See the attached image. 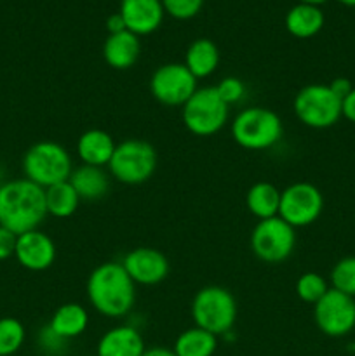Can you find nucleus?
I'll return each instance as SVG.
<instances>
[{
  "instance_id": "35",
  "label": "nucleus",
  "mask_w": 355,
  "mask_h": 356,
  "mask_svg": "<svg viewBox=\"0 0 355 356\" xmlns=\"http://www.w3.org/2000/svg\"><path fill=\"white\" fill-rule=\"evenodd\" d=\"M106 30H108V33H110V35L120 33V31L127 30V28H125L124 19H122L120 13H115V14H111L110 17H108V19H106Z\"/></svg>"
},
{
  "instance_id": "24",
  "label": "nucleus",
  "mask_w": 355,
  "mask_h": 356,
  "mask_svg": "<svg viewBox=\"0 0 355 356\" xmlns=\"http://www.w3.org/2000/svg\"><path fill=\"white\" fill-rule=\"evenodd\" d=\"M216 350H218V336L200 327L183 330L176 337L173 346L176 356H212Z\"/></svg>"
},
{
  "instance_id": "15",
  "label": "nucleus",
  "mask_w": 355,
  "mask_h": 356,
  "mask_svg": "<svg viewBox=\"0 0 355 356\" xmlns=\"http://www.w3.org/2000/svg\"><path fill=\"white\" fill-rule=\"evenodd\" d=\"M118 13L124 19L125 28L141 37L159 30L166 10L160 0H120Z\"/></svg>"
},
{
  "instance_id": "7",
  "label": "nucleus",
  "mask_w": 355,
  "mask_h": 356,
  "mask_svg": "<svg viewBox=\"0 0 355 356\" xmlns=\"http://www.w3.org/2000/svg\"><path fill=\"white\" fill-rule=\"evenodd\" d=\"M110 176L124 184H143L157 169V152L148 141L125 139L115 146L110 163Z\"/></svg>"
},
{
  "instance_id": "13",
  "label": "nucleus",
  "mask_w": 355,
  "mask_h": 356,
  "mask_svg": "<svg viewBox=\"0 0 355 356\" xmlns=\"http://www.w3.org/2000/svg\"><path fill=\"white\" fill-rule=\"evenodd\" d=\"M122 266L134 284L157 285L169 275V261L160 250L152 247H138L125 254Z\"/></svg>"
},
{
  "instance_id": "37",
  "label": "nucleus",
  "mask_w": 355,
  "mask_h": 356,
  "mask_svg": "<svg viewBox=\"0 0 355 356\" xmlns=\"http://www.w3.org/2000/svg\"><path fill=\"white\" fill-rule=\"evenodd\" d=\"M299 3H306V6H315V7H319L320 3H324V2H327V0H298Z\"/></svg>"
},
{
  "instance_id": "28",
  "label": "nucleus",
  "mask_w": 355,
  "mask_h": 356,
  "mask_svg": "<svg viewBox=\"0 0 355 356\" xmlns=\"http://www.w3.org/2000/svg\"><path fill=\"white\" fill-rule=\"evenodd\" d=\"M331 285L336 291L355 298V257H343L331 270Z\"/></svg>"
},
{
  "instance_id": "22",
  "label": "nucleus",
  "mask_w": 355,
  "mask_h": 356,
  "mask_svg": "<svg viewBox=\"0 0 355 356\" xmlns=\"http://www.w3.org/2000/svg\"><path fill=\"white\" fill-rule=\"evenodd\" d=\"M324 13L320 7L298 3L285 14V28L296 38H312L322 30Z\"/></svg>"
},
{
  "instance_id": "5",
  "label": "nucleus",
  "mask_w": 355,
  "mask_h": 356,
  "mask_svg": "<svg viewBox=\"0 0 355 356\" xmlns=\"http://www.w3.org/2000/svg\"><path fill=\"white\" fill-rule=\"evenodd\" d=\"M72 170V156L58 143H35L23 156L24 177L44 190L52 184L68 181Z\"/></svg>"
},
{
  "instance_id": "39",
  "label": "nucleus",
  "mask_w": 355,
  "mask_h": 356,
  "mask_svg": "<svg viewBox=\"0 0 355 356\" xmlns=\"http://www.w3.org/2000/svg\"><path fill=\"white\" fill-rule=\"evenodd\" d=\"M86 356H97V355H86Z\"/></svg>"
},
{
  "instance_id": "38",
  "label": "nucleus",
  "mask_w": 355,
  "mask_h": 356,
  "mask_svg": "<svg viewBox=\"0 0 355 356\" xmlns=\"http://www.w3.org/2000/svg\"><path fill=\"white\" fill-rule=\"evenodd\" d=\"M338 2H341L343 6H348V7H355V0H338Z\"/></svg>"
},
{
  "instance_id": "14",
  "label": "nucleus",
  "mask_w": 355,
  "mask_h": 356,
  "mask_svg": "<svg viewBox=\"0 0 355 356\" xmlns=\"http://www.w3.org/2000/svg\"><path fill=\"white\" fill-rule=\"evenodd\" d=\"M14 257L23 268L30 271H44L56 261V243L40 229L17 235Z\"/></svg>"
},
{
  "instance_id": "20",
  "label": "nucleus",
  "mask_w": 355,
  "mask_h": 356,
  "mask_svg": "<svg viewBox=\"0 0 355 356\" xmlns=\"http://www.w3.org/2000/svg\"><path fill=\"white\" fill-rule=\"evenodd\" d=\"M89 325V313L79 302H66L61 305L49 322L52 332L58 334L59 337L66 341H72L75 337L82 336Z\"/></svg>"
},
{
  "instance_id": "33",
  "label": "nucleus",
  "mask_w": 355,
  "mask_h": 356,
  "mask_svg": "<svg viewBox=\"0 0 355 356\" xmlns=\"http://www.w3.org/2000/svg\"><path fill=\"white\" fill-rule=\"evenodd\" d=\"M329 87H331V90H333V92L336 94V96L340 97L341 101H343L345 97H347L348 94L352 92V89H354V87H352V83H350V80L343 79V76H340V79H334L333 82L329 83Z\"/></svg>"
},
{
  "instance_id": "16",
  "label": "nucleus",
  "mask_w": 355,
  "mask_h": 356,
  "mask_svg": "<svg viewBox=\"0 0 355 356\" xmlns=\"http://www.w3.org/2000/svg\"><path fill=\"white\" fill-rule=\"evenodd\" d=\"M146 351L141 332L132 325H117L106 330L97 343V356H143Z\"/></svg>"
},
{
  "instance_id": "19",
  "label": "nucleus",
  "mask_w": 355,
  "mask_h": 356,
  "mask_svg": "<svg viewBox=\"0 0 355 356\" xmlns=\"http://www.w3.org/2000/svg\"><path fill=\"white\" fill-rule=\"evenodd\" d=\"M68 181L80 200H100L110 190V177L103 167L80 165L72 170Z\"/></svg>"
},
{
  "instance_id": "31",
  "label": "nucleus",
  "mask_w": 355,
  "mask_h": 356,
  "mask_svg": "<svg viewBox=\"0 0 355 356\" xmlns=\"http://www.w3.org/2000/svg\"><path fill=\"white\" fill-rule=\"evenodd\" d=\"M38 343H40V348L44 351H47L49 355H59L65 351V344L68 343L66 339H63V337H59L58 334L52 332L51 327H45V329H42L40 332V337H38Z\"/></svg>"
},
{
  "instance_id": "21",
  "label": "nucleus",
  "mask_w": 355,
  "mask_h": 356,
  "mask_svg": "<svg viewBox=\"0 0 355 356\" xmlns=\"http://www.w3.org/2000/svg\"><path fill=\"white\" fill-rule=\"evenodd\" d=\"M184 66L195 79H207L219 65V49L209 38H197L191 42L184 54Z\"/></svg>"
},
{
  "instance_id": "1",
  "label": "nucleus",
  "mask_w": 355,
  "mask_h": 356,
  "mask_svg": "<svg viewBox=\"0 0 355 356\" xmlns=\"http://www.w3.org/2000/svg\"><path fill=\"white\" fill-rule=\"evenodd\" d=\"M87 299L97 313L108 318H120L136 302V284L122 263H103L87 278Z\"/></svg>"
},
{
  "instance_id": "32",
  "label": "nucleus",
  "mask_w": 355,
  "mask_h": 356,
  "mask_svg": "<svg viewBox=\"0 0 355 356\" xmlns=\"http://www.w3.org/2000/svg\"><path fill=\"white\" fill-rule=\"evenodd\" d=\"M16 240H17V235H14L10 229L0 226V261H6L14 256V250H16Z\"/></svg>"
},
{
  "instance_id": "34",
  "label": "nucleus",
  "mask_w": 355,
  "mask_h": 356,
  "mask_svg": "<svg viewBox=\"0 0 355 356\" xmlns=\"http://www.w3.org/2000/svg\"><path fill=\"white\" fill-rule=\"evenodd\" d=\"M341 117H345L347 120L355 124V87L352 89V92L341 101Z\"/></svg>"
},
{
  "instance_id": "11",
  "label": "nucleus",
  "mask_w": 355,
  "mask_h": 356,
  "mask_svg": "<svg viewBox=\"0 0 355 356\" xmlns=\"http://www.w3.org/2000/svg\"><path fill=\"white\" fill-rule=\"evenodd\" d=\"M197 89V79L183 63L159 66L150 79L152 96L166 106H183Z\"/></svg>"
},
{
  "instance_id": "25",
  "label": "nucleus",
  "mask_w": 355,
  "mask_h": 356,
  "mask_svg": "<svg viewBox=\"0 0 355 356\" xmlns=\"http://www.w3.org/2000/svg\"><path fill=\"white\" fill-rule=\"evenodd\" d=\"M79 204L80 197L73 190L70 181H63V183L45 188V207H47V214L52 218H70L77 212Z\"/></svg>"
},
{
  "instance_id": "8",
  "label": "nucleus",
  "mask_w": 355,
  "mask_h": 356,
  "mask_svg": "<svg viewBox=\"0 0 355 356\" xmlns=\"http://www.w3.org/2000/svg\"><path fill=\"white\" fill-rule=\"evenodd\" d=\"M292 106L298 120L312 129L333 127L341 118V99L324 83L303 87L296 94Z\"/></svg>"
},
{
  "instance_id": "29",
  "label": "nucleus",
  "mask_w": 355,
  "mask_h": 356,
  "mask_svg": "<svg viewBox=\"0 0 355 356\" xmlns=\"http://www.w3.org/2000/svg\"><path fill=\"white\" fill-rule=\"evenodd\" d=\"M164 10L174 19H191L200 13L204 0H160Z\"/></svg>"
},
{
  "instance_id": "6",
  "label": "nucleus",
  "mask_w": 355,
  "mask_h": 356,
  "mask_svg": "<svg viewBox=\"0 0 355 356\" xmlns=\"http://www.w3.org/2000/svg\"><path fill=\"white\" fill-rule=\"evenodd\" d=\"M183 124L191 134L207 138L226 125L230 106L221 99L216 87H202L183 104Z\"/></svg>"
},
{
  "instance_id": "4",
  "label": "nucleus",
  "mask_w": 355,
  "mask_h": 356,
  "mask_svg": "<svg viewBox=\"0 0 355 356\" xmlns=\"http://www.w3.org/2000/svg\"><path fill=\"white\" fill-rule=\"evenodd\" d=\"M282 120L275 111L261 106H249L233 118L232 136L239 146L251 152H261L277 145L282 138Z\"/></svg>"
},
{
  "instance_id": "36",
  "label": "nucleus",
  "mask_w": 355,
  "mask_h": 356,
  "mask_svg": "<svg viewBox=\"0 0 355 356\" xmlns=\"http://www.w3.org/2000/svg\"><path fill=\"white\" fill-rule=\"evenodd\" d=\"M143 356H176L174 355L173 350H167V348H162V346H155V348H150V350H146Z\"/></svg>"
},
{
  "instance_id": "2",
  "label": "nucleus",
  "mask_w": 355,
  "mask_h": 356,
  "mask_svg": "<svg viewBox=\"0 0 355 356\" xmlns=\"http://www.w3.org/2000/svg\"><path fill=\"white\" fill-rule=\"evenodd\" d=\"M47 216L45 190L24 179H13L0 184V226L14 235L38 229Z\"/></svg>"
},
{
  "instance_id": "9",
  "label": "nucleus",
  "mask_w": 355,
  "mask_h": 356,
  "mask_svg": "<svg viewBox=\"0 0 355 356\" xmlns=\"http://www.w3.org/2000/svg\"><path fill=\"white\" fill-rule=\"evenodd\" d=\"M296 245V232L278 216L263 219L251 233V249L254 256L268 264H278L287 259Z\"/></svg>"
},
{
  "instance_id": "3",
  "label": "nucleus",
  "mask_w": 355,
  "mask_h": 356,
  "mask_svg": "<svg viewBox=\"0 0 355 356\" xmlns=\"http://www.w3.org/2000/svg\"><path fill=\"white\" fill-rule=\"evenodd\" d=\"M191 318L195 327L214 336L232 332L237 320V301L232 292L219 285H207L195 294L191 301Z\"/></svg>"
},
{
  "instance_id": "10",
  "label": "nucleus",
  "mask_w": 355,
  "mask_h": 356,
  "mask_svg": "<svg viewBox=\"0 0 355 356\" xmlns=\"http://www.w3.org/2000/svg\"><path fill=\"white\" fill-rule=\"evenodd\" d=\"M324 197L312 183H294L281 191L278 218L292 228H305L320 218Z\"/></svg>"
},
{
  "instance_id": "26",
  "label": "nucleus",
  "mask_w": 355,
  "mask_h": 356,
  "mask_svg": "<svg viewBox=\"0 0 355 356\" xmlns=\"http://www.w3.org/2000/svg\"><path fill=\"white\" fill-rule=\"evenodd\" d=\"M26 339L24 325L17 318H0V356H13L21 350Z\"/></svg>"
},
{
  "instance_id": "17",
  "label": "nucleus",
  "mask_w": 355,
  "mask_h": 356,
  "mask_svg": "<svg viewBox=\"0 0 355 356\" xmlns=\"http://www.w3.org/2000/svg\"><path fill=\"white\" fill-rule=\"evenodd\" d=\"M141 52V42L138 35L131 33L129 30L120 33L108 35L103 44V58L108 66L115 70H129L136 65Z\"/></svg>"
},
{
  "instance_id": "23",
  "label": "nucleus",
  "mask_w": 355,
  "mask_h": 356,
  "mask_svg": "<svg viewBox=\"0 0 355 356\" xmlns=\"http://www.w3.org/2000/svg\"><path fill=\"white\" fill-rule=\"evenodd\" d=\"M246 204L251 214L260 221L278 216L281 207V190L268 181L253 184L246 195Z\"/></svg>"
},
{
  "instance_id": "27",
  "label": "nucleus",
  "mask_w": 355,
  "mask_h": 356,
  "mask_svg": "<svg viewBox=\"0 0 355 356\" xmlns=\"http://www.w3.org/2000/svg\"><path fill=\"white\" fill-rule=\"evenodd\" d=\"M296 296L301 299L303 302H308V305H317L320 299L324 298L329 287H327V282L322 275L313 273H303L301 277L296 280Z\"/></svg>"
},
{
  "instance_id": "12",
  "label": "nucleus",
  "mask_w": 355,
  "mask_h": 356,
  "mask_svg": "<svg viewBox=\"0 0 355 356\" xmlns=\"http://www.w3.org/2000/svg\"><path fill=\"white\" fill-rule=\"evenodd\" d=\"M313 318L322 334L329 337H343L355 329V299L331 287L317 305H313Z\"/></svg>"
},
{
  "instance_id": "30",
  "label": "nucleus",
  "mask_w": 355,
  "mask_h": 356,
  "mask_svg": "<svg viewBox=\"0 0 355 356\" xmlns=\"http://www.w3.org/2000/svg\"><path fill=\"white\" fill-rule=\"evenodd\" d=\"M218 94L221 96V99L226 104H237L239 101H242V97L246 96V86L240 79L237 76H225V79L219 80L218 86H214Z\"/></svg>"
},
{
  "instance_id": "18",
  "label": "nucleus",
  "mask_w": 355,
  "mask_h": 356,
  "mask_svg": "<svg viewBox=\"0 0 355 356\" xmlns=\"http://www.w3.org/2000/svg\"><path fill=\"white\" fill-rule=\"evenodd\" d=\"M115 141L108 132L101 129L86 131L77 141V153L84 165L104 167L110 163L115 152Z\"/></svg>"
}]
</instances>
